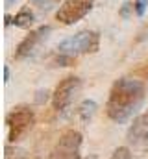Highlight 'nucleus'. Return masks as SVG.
<instances>
[{"label": "nucleus", "mask_w": 148, "mask_h": 159, "mask_svg": "<svg viewBox=\"0 0 148 159\" xmlns=\"http://www.w3.org/2000/svg\"><path fill=\"white\" fill-rule=\"evenodd\" d=\"M145 85L139 80L120 78L111 87L109 98L106 104L108 117L115 122H126L143 104Z\"/></svg>", "instance_id": "obj_1"}, {"label": "nucleus", "mask_w": 148, "mask_h": 159, "mask_svg": "<svg viewBox=\"0 0 148 159\" xmlns=\"http://www.w3.org/2000/svg\"><path fill=\"white\" fill-rule=\"evenodd\" d=\"M98 44H100V35L96 32H89V30H83L80 34H76L72 37L65 39L59 46V54H65V56H78V54H87V52H96L98 50Z\"/></svg>", "instance_id": "obj_2"}, {"label": "nucleus", "mask_w": 148, "mask_h": 159, "mask_svg": "<svg viewBox=\"0 0 148 159\" xmlns=\"http://www.w3.org/2000/svg\"><path fill=\"white\" fill-rule=\"evenodd\" d=\"M35 122V115L30 107H17L13 109L11 113H7L6 117V124H7V129H9V143H15L17 139H21Z\"/></svg>", "instance_id": "obj_3"}, {"label": "nucleus", "mask_w": 148, "mask_h": 159, "mask_svg": "<svg viewBox=\"0 0 148 159\" xmlns=\"http://www.w3.org/2000/svg\"><path fill=\"white\" fill-rule=\"evenodd\" d=\"M80 146H81V133L76 129H67L56 143L50 159H81Z\"/></svg>", "instance_id": "obj_4"}, {"label": "nucleus", "mask_w": 148, "mask_h": 159, "mask_svg": "<svg viewBox=\"0 0 148 159\" xmlns=\"http://www.w3.org/2000/svg\"><path fill=\"white\" fill-rule=\"evenodd\" d=\"M93 6H95V0H65L58 9L56 19L63 24H74L80 19H83Z\"/></svg>", "instance_id": "obj_5"}, {"label": "nucleus", "mask_w": 148, "mask_h": 159, "mask_svg": "<svg viewBox=\"0 0 148 159\" xmlns=\"http://www.w3.org/2000/svg\"><path fill=\"white\" fill-rule=\"evenodd\" d=\"M80 87H81V81H80V78H76V76H69V78L63 80V81L56 87V91H54V94H52L54 109H56V111H63L65 107H69L71 102L74 100V96L78 94Z\"/></svg>", "instance_id": "obj_6"}, {"label": "nucleus", "mask_w": 148, "mask_h": 159, "mask_svg": "<svg viewBox=\"0 0 148 159\" xmlns=\"http://www.w3.org/2000/svg\"><path fill=\"white\" fill-rule=\"evenodd\" d=\"M50 34V26H41L39 30L35 32H32L30 35H26L24 39L19 43V46H17V52H15V57L17 59H22V57H28L34 50H35V46L41 43V41L44 39L46 35Z\"/></svg>", "instance_id": "obj_7"}, {"label": "nucleus", "mask_w": 148, "mask_h": 159, "mask_svg": "<svg viewBox=\"0 0 148 159\" xmlns=\"http://www.w3.org/2000/svg\"><path fill=\"white\" fill-rule=\"evenodd\" d=\"M128 141L133 144H148V111L139 115L128 129Z\"/></svg>", "instance_id": "obj_8"}, {"label": "nucleus", "mask_w": 148, "mask_h": 159, "mask_svg": "<svg viewBox=\"0 0 148 159\" xmlns=\"http://www.w3.org/2000/svg\"><path fill=\"white\" fill-rule=\"evenodd\" d=\"M95 113H96V102H93V100H83L78 106V109H76L78 119H80V122H83V124L93 119Z\"/></svg>", "instance_id": "obj_9"}, {"label": "nucleus", "mask_w": 148, "mask_h": 159, "mask_svg": "<svg viewBox=\"0 0 148 159\" xmlns=\"http://www.w3.org/2000/svg\"><path fill=\"white\" fill-rule=\"evenodd\" d=\"M13 24L17 28H30L34 24V11L30 7H22L15 17H13Z\"/></svg>", "instance_id": "obj_10"}, {"label": "nucleus", "mask_w": 148, "mask_h": 159, "mask_svg": "<svg viewBox=\"0 0 148 159\" xmlns=\"http://www.w3.org/2000/svg\"><path fill=\"white\" fill-rule=\"evenodd\" d=\"M4 159H26V152L21 148H13V146H6L4 150Z\"/></svg>", "instance_id": "obj_11"}, {"label": "nucleus", "mask_w": 148, "mask_h": 159, "mask_svg": "<svg viewBox=\"0 0 148 159\" xmlns=\"http://www.w3.org/2000/svg\"><path fill=\"white\" fill-rule=\"evenodd\" d=\"M111 159H132V154H130V150L126 146H120V148H117L113 152Z\"/></svg>", "instance_id": "obj_12"}, {"label": "nucleus", "mask_w": 148, "mask_h": 159, "mask_svg": "<svg viewBox=\"0 0 148 159\" xmlns=\"http://www.w3.org/2000/svg\"><path fill=\"white\" fill-rule=\"evenodd\" d=\"M135 13L139 15V17H143L145 15V11H146V6H148V0H135Z\"/></svg>", "instance_id": "obj_13"}, {"label": "nucleus", "mask_w": 148, "mask_h": 159, "mask_svg": "<svg viewBox=\"0 0 148 159\" xmlns=\"http://www.w3.org/2000/svg\"><path fill=\"white\" fill-rule=\"evenodd\" d=\"M59 0H34V4L39 6V7H43V9H50L54 4H58Z\"/></svg>", "instance_id": "obj_14"}, {"label": "nucleus", "mask_w": 148, "mask_h": 159, "mask_svg": "<svg viewBox=\"0 0 148 159\" xmlns=\"http://www.w3.org/2000/svg\"><path fill=\"white\" fill-rule=\"evenodd\" d=\"M4 80H6V81L9 80V69H7V67L4 69Z\"/></svg>", "instance_id": "obj_15"}, {"label": "nucleus", "mask_w": 148, "mask_h": 159, "mask_svg": "<svg viewBox=\"0 0 148 159\" xmlns=\"http://www.w3.org/2000/svg\"><path fill=\"white\" fill-rule=\"evenodd\" d=\"M15 2H19V0H6V7H9V6H13Z\"/></svg>", "instance_id": "obj_16"}]
</instances>
